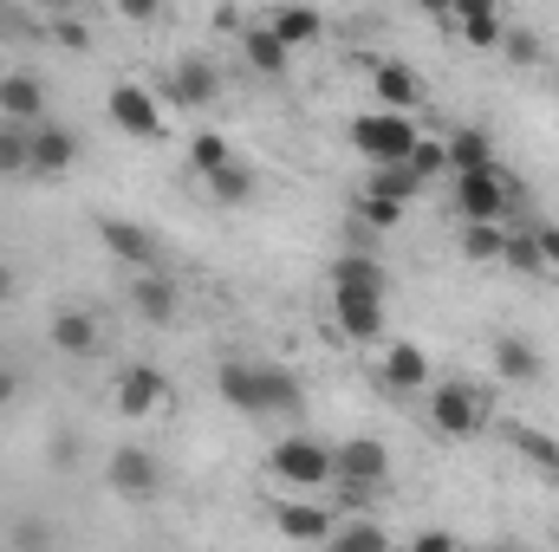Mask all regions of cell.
<instances>
[{"label": "cell", "mask_w": 559, "mask_h": 552, "mask_svg": "<svg viewBox=\"0 0 559 552\" xmlns=\"http://www.w3.org/2000/svg\"><path fill=\"white\" fill-rule=\"evenodd\" d=\"M404 163L417 169V182H423V189H429V182H436V176L449 169V143H436V137H417V149H411Z\"/></svg>", "instance_id": "cell-28"}, {"label": "cell", "mask_w": 559, "mask_h": 552, "mask_svg": "<svg viewBox=\"0 0 559 552\" xmlns=\"http://www.w3.org/2000/svg\"><path fill=\"white\" fill-rule=\"evenodd\" d=\"M169 98H176V105H209V98H215V72H209L202 59L176 65V79H169Z\"/></svg>", "instance_id": "cell-23"}, {"label": "cell", "mask_w": 559, "mask_h": 552, "mask_svg": "<svg viewBox=\"0 0 559 552\" xmlns=\"http://www.w3.org/2000/svg\"><path fill=\"white\" fill-rule=\"evenodd\" d=\"M462 39L488 52V46H501V39H508V26H501V13H468V20H462Z\"/></svg>", "instance_id": "cell-29"}, {"label": "cell", "mask_w": 559, "mask_h": 552, "mask_svg": "<svg viewBox=\"0 0 559 552\" xmlns=\"http://www.w3.org/2000/svg\"><path fill=\"white\" fill-rule=\"evenodd\" d=\"M105 111H111V124H118L124 137H143V143L163 137V111H156V98H150L143 85H118Z\"/></svg>", "instance_id": "cell-6"}, {"label": "cell", "mask_w": 559, "mask_h": 552, "mask_svg": "<svg viewBox=\"0 0 559 552\" xmlns=\"http://www.w3.org/2000/svg\"><path fill=\"white\" fill-rule=\"evenodd\" d=\"M13 397H20V377H13V371H0V410H7Z\"/></svg>", "instance_id": "cell-39"}, {"label": "cell", "mask_w": 559, "mask_h": 552, "mask_svg": "<svg viewBox=\"0 0 559 552\" xmlns=\"http://www.w3.org/2000/svg\"><path fill=\"white\" fill-rule=\"evenodd\" d=\"M514 442H521V455H527L534 468H547V475H559V442H554V435H534V429H521Z\"/></svg>", "instance_id": "cell-32"}, {"label": "cell", "mask_w": 559, "mask_h": 552, "mask_svg": "<svg viewBox=\"0 0 559 552\" xmlns=\"http://www.w3.org/2000/svg\"><path fill=\"white\" fill-rule=\"evenodd\" d=\"M274 475L286 488H332V448L312 435H286L274 448Z\"/></svg>", "instance_id": "cell-2"}, {"label": "cell", "mask_w": 559, "mask_h": 552, "mask_svg": "<svg viewBox=\"0 0 559 552\" xmlns=\"http://www.w3.org/2000/svg\"><path fill=\"white\" fill-rule=\"evenodd\" d=\"M138 312L150 319V325H169V319H176V286L156 274V267L138 279Z\"/></svg>", "instance_id": "cell-22"}, {"label": "cell", "mask_w": 559, "mask_h": 552, "mask_svg": "<svg viewBox=\"0 0 559 552\" xmlns=\"http://www.w3.org/2000/svg\"><path fill=\"white\" fill-rule=\"evenodd\" d=\"M163 371H150V364H131V371H118V410L124 416H150L163 404Z\"/></svg>", "instance_id": "cell-7"}, {"label": "cell", "mask_w": 559, "mask_h": 552, "mask_svg": "<svg viewBox=\"0 0 559 552\" xmlns=\"http://www.w3.org/2000/svg\"><path fill=\"white\" fill-rule=\"evenodd\" d=\"M189 156H195V169H202V176H215L222 163H235V156H228V137H215V131H202V137L189 143Z\"/></svg>", "instance_id": "cell-31"}, {"label": "cell", "mask_w": 559, "mask_h": 552, "mask_svg": "<svg viewBox=\"0 0 559 552\" xmlns=\"http://www.w3.org/2000/svg\"><path fill=\"white\" fill-rule=\"evenodd\" d=\"M267 26H274L280 39H286V46H312V39L325 33V20H319V7H299V0H293V7H280V13L267 20Z\"/></svg>", "instance_id": "cell-17"}, {"label": "cell", "mask_w": 559, "mask_h": 552, "mask_svg": "<svg viewBox=\"0 0 559 552\" xmlns=\"http://www.w3.org/2000/svg\"><path fill=\"white\" fill-rule=\"evenodd\" d=\"M7 292H13V267H0V299H7Z\"/></svg>", "instance_id": "cell-41"}, {"label": "cell", "mask_w": 559, "mask_h": 552, "mask_svg": "<svg viewBox=\"0 0 559 552\" xmlns=\"http://www.w3.org/2000/svg\"><path fill=\"white\" fill-rule=\"evenodd\" d=\"M508 176L495 169V163H481V169H455V202H462V215L468 221H501V208H508Z\"/></svg>", "instance_id": "cell-3"}, {"label": "cell", "mask_w": 559, "mask_h": 552, "mask_svg": "<svg viewBox=\"0 0 559 552\" xmlns=\"http://www.w3.org/2000/svg\"><path fill=\"white\" fill-rule=\"evenodd\" d=\"M332 312H338V332H345V338H358V345L384 338V299H378V292L332 286Z\"/></svg>", "instance_id": "cell-5"}, {"label": "cell", "mask_w": 559, "mask_h": 552, "mask_svg": "<svg viewBox=\"0 0 559 552\" xmlns=\"http://www.w3.org/2000/svg\"><path fill=\"white\" fill-rule=\"evenodd\" d=\"M118 13H124V20H150V13H156V0H118Z\"/></svg>", "instance_id": "cell-38"}, {"label": "cell", "mask_w": 559, "mask_h": 552, "mask_svg": "<svg viewBox=\"0 0 559 552\" xmlns=\"http://www.w3.org/2000/svg\"><path fill=\"white\" fill-rule=\"evenodd\" d=\"M222 397L235 404V410H261V384H254V364H222Z\"/></svg>", "instance_id": "cell-24"}, {"label": "cell", "mask_w": 559, "mask_h": 552, "mask_svg": "<svg viewBox=\"0 0 559 552\" xmlns=\"http://www.w3.org/2000/svg\"><path fill=\"white\" fill-rule=\"evenodd\" d=\"M423 13H436V20H449V13H455V0H417Z\"/></svg>", "instance_id": "cell-40"}, {"label": "cell", "mask_w": 559, "mask_h": 552, "mask_svg": "<svg viewBox=\"0 0 559 552\" xmlns=\"http://www.w3.org/2000/svg\"><path fill=\"white\" fill-rule=\"evenodd\" d=\"M209 189H215L222 202H248V189H254V176H248L241 163H222V169L209 176Z\"/></svg>", "instance_id": "cell-30"}, {"label": "cell", "mask_w": 559, "mask_h": 552, "mask_svg": "<svg viewBox=\"0 0 559 552\" xmlns=\"http://www.w3.org/2000/svg\"><path fill=\"white\" fill-rule=\"evenodd\" d=\"M481 163H495L488 131H455V137H449V169H481Z\"/></svg>", "instance_id": "cell-27"}, {"label": "cell", "mask_w": 559, "mask_h": 552, "mask_svg": "<svg viewBox=\"0 0 559 552\" xmlns=\"http://www.w3.org/2000/svg\"><path fill=\"white\" fill-rule=\"evenodd\" d=\"M254 384H261V410H299V377L293 371L254 364Z\"/></svg>", "instance_id": "cell-20"}, {"label": "cell", "mask_w": 559, "mask_h": 552, "mask_svg": "<svg viewBox=\"0 0 559 552\" xmlns=\"http://www.w3.org/2000/svg\"><path fill=\"white\" fill-rule=\"evenodd\" d=\"M33 7H46V13H59V7H72V0H33Z\"/></svg>", "instance_id": "cell-42"}, {"label": "cell", "mask_w": 559, "mask_h": 552, "mask_svg": "<svg viewBox=\"0 0 559 552\" xmlns=\"http://www.w3.org/2000/svg\"><path fill=\"white\" fill-rule=\"evenodd\" d=\"M501 248H508L501 221H468V228H462V254H468V261H501Z\"/></svg>", "instance_id": "cell-26"}, {"label": "cell", "mask_w": 559, "mask_h": 552, "mask_svg": "<svg viewBox=\"0 0 559 552\" xmlns=\"http://www.w3.org/2000/svg\"><path fill=\"white\" fill-rule=\"evenodd\" d=\"M495 371H501L508 384H534V377H540V351H534L527 338H501V345H495Z\"/></svg>", "instance_id": "cell-16"}, {"label": "cell", "mask_w": 559, "mask_h": 552, "mask_svg": "<svg viewBox=\"0 0 559 552\" xmlns=\"http://www.w3.org/2000/svg\"><path fill=\"white\" fill-rule=\"evenodd\" d=\"M72 163H79V143H72V131L33 124V169H39V176H59V169H72Z\"/></svg>", "instance_id": "cell-14"}, {"label": "cell", "mask_w": 559, "mask_h": 552, "mask_svg": "<svg viewBox=\"0 0 559 552\" xmlns=\"http://www.w3.org/2000/svg\"><path fill=\"white\" fill-rule=\"evenodd\" d=\"M417 124H411V111H391V105H378V111H365V118H352V143H358V156L365 163H404L411 149H417Z\"/></svg>", "instance_id": "cell-1"}, {"label": "cell", "mask_w": 559, "mask_h": 552, "mask_svg": "<svg viewBox=\"0 0 559 552\" xmlns=\"http://www.w3.org/2000/svg\"><path fill=\"white\" fill-rule=\"evenodd\" d=\"M274 527H280V540H299V547H325L332 540V514L325 507H280L274 514Z\"/></svg>", "instance_id": "cell-10"}, {"label": "cell", "mask_w": 559, "mask_h": 552, "mask_svg": "<svg viewBox=\"0 0 559 552\" xmlns=\"http://www.w3.org/2000/svg\"><path fill=\"white\" fill-rule=\"evenodd\" d=\"M540 261L559 267V228H540Z\"/></svg>", "instance_id": "cell-37"}, {"label": "cell", "mask_w": 559, "mask_h": 552, "mask_svg": "<svg viewBox=\"0 0 559 552\" xmlns=\"http://www.w3.org/2000/svg\"><path fill=\"white\" fill-rule=\"evenodd\" d=\"M39 111H46V92H39V79H26V72H7V79H0V118L39 124Z\"/></svg>", "instance_id": "cell-11"}, {"label": "cell", "mask_w": 559, "mask_h": 552, "mask_svg": "<svg viewBox=\"0 0 559 552\" xmlns=\"http://www.w3.org/2000/svg\"><path fill=\"white\" fill-rule=\"evenodd\" d=\"M468 13H501V0H455V20H468Z\"/></svg>", "instance_id": "cell-36"}, {"label": "cell", "mask_w": 559, "mask_h": 552, "mask_svg": "<svg viewBox=\"0 0 559 552\" xmlns=\"http://www.w3.org/2000/svg\"><path fill=\"white\" fill-rule=\"evenodd\" d=\"M241 52H248V65H254L261 79H280L286 59H293V46L280 39L274 26H241Z\"/></svg>", "instance_id": "cell-9"}, {"label": "cell", "mask_w": 559, "mask_h": 552, "mask_svg": "<svg viewBox=\"0 0 559 552\" xmlns=\"http://www.w3.org/2000/svg\"><path fill=\"white\" fill-rule=\"evenodd\" d=\"M52 39H59V46H72V52H85V46H92V33H85L79 20H59V26H52Z\"/></svg>", "instance_id": "cell-35"}, {"label": "cell", "mask_w": 559, "mask_h": 552, "mask_svg": "<svg viewBox=\"0 0 559 552\" xmlns=\"http://www.w3.org/2000/svg\"><path fill=\"white\" fill-rule=\"evenodd\" d=\"M332 286H352V292H391V274H384V261H371V254H338L332 261Z\"/></svg>", "instance_id": "cell-13"}, {"label": "cell", "mask_w": 559, "mask_h": 552, "mask_svg": "<svg viewBox=\"0 0 559 552\" xmlns=\"http://www.w3.org/2000/svg\"><path fill=\"white\" fill-rule=\"evenodd\" d=\"M52 345L72 351V358H92V351H98V325H92L85 312H59V319H52Z\"/></svg>", "instance_id": "cell-19"}, {"label": "cell", "mask_w": 559, "mask_h": 552, "mask_svg": "<svg viewBox=\"0 0 559 552\" xmlns=\"http://www.w3.org/2000/svg\"><path fill=\"white\" fill-rule=\"evenodd\" d=\"M105 248H111L118 261H131V267H143V274L156 267V241L143 235L138 221H105Z\"/></svg>", "instance_id": "cell-15"}, {"label": "cell", "mask_w": 559, "mask_h": 552, "mask_svg": "<svg viewBox=\"0 0 559 552\" xmlns=\"http://www.w3.org/2000/svg\"><path fill=\"white\" fill-rule=\"evenodd\" d=\"M501 261H514V267H527V274H534V267H547V261H540V235H508Z\"/></svg>", "instance_id": "cell-33"}, {"label": "cell", "mask_w": 559, "mask_h": 552, "mask_svg": "<svg viewBox=\"0 0 559 552\" xmlns=\"http://www.w3.org/2000/svg\"><path fill=\"white\" fill-rule=\"evenodd\" d=\"M371 189H378V195H391V202H411L423 182H417V169H411V163H371Z\"/></svg>", "instance_id": "cell-25"}, {"label": "cell", "mask_w": 559, "mask_h": 552, "mask_svg": "<svg viewBox=\"0 0 559 552\" xmlns=\"http://www.w3.org/2000/svg\"><path fill=\"white\" fill-rule=\"evenodd\" d=\"M111 481H118L124 494H150V488H156V461H150L143 448H118V455H111Z\"/></svg>", "instance_id": "cell-21"}, {"label": "cell", "mask_w": 559, "mask_h": 552, "mask_svg": "<svg viewBox=\"0 0 559 552\" xmlns=\"http://www.w3.org/2000/svg\"><path fill=\"white\" fill-rule=\"evenodd\" d=\"M20 169H33V124L0 118V176H20Z\"/></svg>", "instance_id": "cell-18"}, {"label": "cell", "mask_w": 559, "mask_h": 552, "mask_svg": "<svg viewBox=\"0 0 559 552\" xmlns=\"http://www.w3.org/2000/svg\"><path fill=\"white\" fill-rule=\"evenodd\" d=\"M384 391H429V358L423 345H384Z\"/></svg>", "instance_id": "cell-8"}, {"label": "cell", "mask_w": 559, "mask_h": 552, "mask_svg": "<svg viewBox=\"0 0 559 552\" xmlns=\"http://www.w3.org/2000/svg\"><path fill=\"white\" fill-rule=\"evenodd\" d=\"M397 215H404V202H391V195H378V189L365 195V221H371V228H391Z\"/></svg>", "instance_id": "cell-34"}, {"label": "cell", "mask_w": 559, "mask_h": 552, "mask_svg": "<svg viewBox=\"0 0 559 552\" xmlns=\"http://www.w3.org/2000/svg\"><path fill=\"white\" fill-rule=\"evenodd\" d=\"M429 422H436L442 435H475V429L488 422V397L468 391V384H436V397H429Z\"/></svg>", "instance_id": "cell-4"}, {"label": "cell", "mask_w": 559, "mask_h": 552, "mask_svg": "<svg viewBox=\"0 0 559 552\" xmlns=\"http://www.w3.org/2000/svg\"><path fill=\"white\" fill-rule=\"evenodd\" d=\"M371 85H378V105H391V111H411L423 98V79L411 65H397V59H384V65L371 72Z\"/></svg>", "instance_id": "cell-12"}]
</instances>
